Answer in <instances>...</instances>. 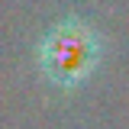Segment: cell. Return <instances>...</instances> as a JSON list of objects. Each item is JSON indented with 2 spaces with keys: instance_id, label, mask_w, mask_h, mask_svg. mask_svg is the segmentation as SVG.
<instances>
[{
  "instance_id": "6da1fadb",
  "label": "cell",
  "mask_w": 129,
  "mask_h": 129,
  "mask_svg": "<svg viewBox=\"0 0 129 129\" xmlns=\"http://www.w3.org/2000/svg\"><path fill=\"white\" fill-rule=\"evenodd\" d=\"M107 55V36L90 19L64 16L52 23L36 42V68L45 84L58 90H78L97 74Z\"/></svg>"
}]
</instances>
